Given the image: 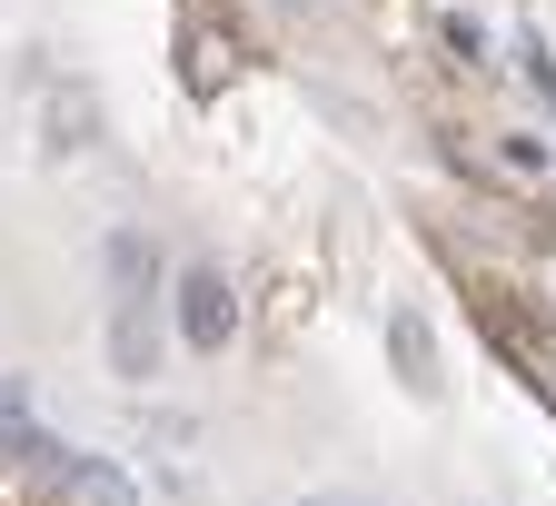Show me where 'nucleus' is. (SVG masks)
I'll use <instances>...</instances> for the list:
<instances>
[{
  "mask_svg": "<svg viewBox=\"0 0 556 506\" xmlns=\"http://www.w3.org/2000/svg\"><path fill=\"white\" fill-rule=\"evenodd\" d=\"M110 278H119V318H110V368L119 378H150L160 368V328H150V249L139 239H110Z\"/></svg>",
  "mask_w": 556,
  "mask_h": 506,
  "instance_id": "f257e3e1",
  "label": "nucleus"
},
{
  "mask_svg": "<svg viewBox=\"0 0 556 506\" xmlns=\"http://www.w3.org/2000/svg\"><path fill=\"white\" fill-rule=\"evenodd\" d=\"M219 69H229V50H219V30H208L199 0H189V90H219Z\"/></svg>",
  "mask_w": 556,
  "mask_h": 506,
  "instance_id": "423d86ee",
  "label": "nucleus"
},
{
  "mask_svg": "<svg viewBox=\"0 0 556 506\" xmlns=\"http://www.w3.org/2000/svg\"><path fill=\"white\" fill-rule=\"evenodd\" d=\"M30 447H40V427H30V378H0V457L30 467Z\"/></svg>",
  "mask_w": 556,
  "mask_h": 506,
  "instance_id": "39448f33",
  "label": "nucleus"
},
{
  "mask_svg": "<svg viewBox=\"0 0 556 506\" xmlns=\"http://www.w3.org/2000/svg\"><path fill=\"white\" fill-rule=\"evenodd\" d=\"M388 357H397V388L407 397H438L447 378H438V338H428V318L417 308H388Z\"/></svg>",
  "mask_w": 556,
  "mask_h": 506,
  "instance_id": "20e7f679",
  "label": "nucleus"
},
{
  "mask_svg": "<svg viewBox=\"0 0 556 506\" xmlns=\"http://www.w3.org/2000/svg\"><path fill=\"white\" fill-rule=\"evenodd\" d=\"M30 467H40L60 496H80V506H139V486H129L110 457H80V447H60V438H40V447H30Z\"/></svg>",
  "mask_w": 556,
  "mask_h": 506,
  "instance_id": "f03ea898",
  "label": "nucleus"
},
{
  "mask_svg": "<svg viewBox=\"0 0 556 506\" xmlns=\"http://www.w3.org/2000/svg\"><path fill=\"white\" fill-rule=\"evenodd\" d=\"M308 506H368V496H308Z\"/></svg>",
  "mask_w": 556,
  "mask_h": 506,
  "instance_id": "0eeeda50",
  "label": "nucleus"
},
{
  "mask_svg": "<svg viewBox=\"0 0 556 506\" xmlns=\"http://www.w3.org/2000/svg\"><path fill=\"white\" fill-rule=\"evenodd\" d=\"M229 328H239L229 268H189V278H179V338H189L199 357H219V347H229Z\"/></svg>",
  "mask_w": 556,
  "mask_h": 506,
  "instance_id": "7ed1b4c3",
  "label": "nucleus"
}]
</instances>
